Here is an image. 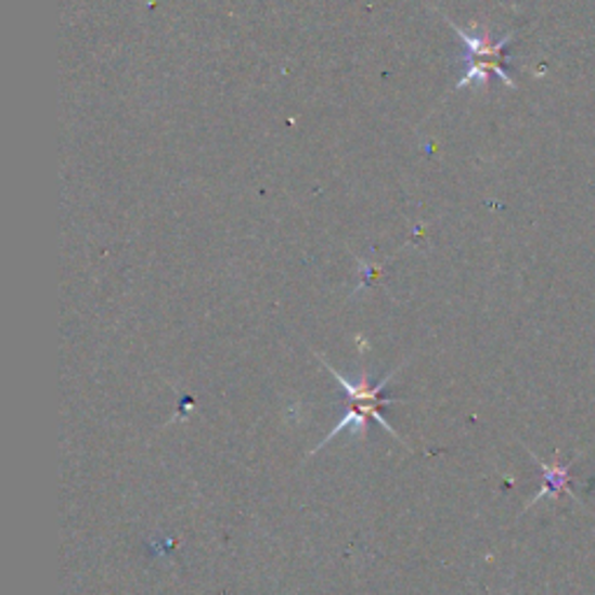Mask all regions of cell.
I'll use <instances>...</instances> for the list:
<instances>
[{
  "mask_svg": "<svg viewBox=\"0 0 595 595\" xmlns=\"http://www.w3.org/2000/svg\"><path fill=\"white\" fill-rule=\"evenodd\" d=\"M319 359L324 361V365L331 370V375L345 386V391H347V396H349V410H347V414L342 416V419L333 426V430L328 432V438H326L324 442H321V444H316V449L326 447V444L337 436V432H342L345 428H351V430H353V436H363L365 426H367L370 419L377 422L384 430H389L398 442H403V438L398 436L396 428H393L389 422H386L384 416H381V412H379V408H381L384 403H396V400H384V398H381V391L386 389V384L391 381L393 373H389L379 384L373 386V384L367 381V375H363L361 379L353 381V379H347L345 375L337 373V370H335L324 357H319Z\"/></svg>",
  "mask_w": 595,
  "mask_h": 595,
  "instance_id": "obj_1",
  "label": "cell"
},
{
  "mask_svg": "<svg viewBox=\"0 0 595 595\" xmlns=\"http://www.w3.org/2000/svg\"><path fill=\"white\" fill-rule=\"evenodd\" d=\"M456 30H458L461 40H463L465 44H468L470 56H473V59H475V56L479 59L477 63H473L470 70H468V75H465V77L461 79V87H463V85H470L473 79H484V82H487L489 73H495L497 77L503 79L505 85L514 87L512 77H509V75L505 73V68L501 66L503 50H505V44L512 42V38H505L503 42H491L489 36H470V34H465V30H461V28H456Z\"/></svg>",
  "mask_w": 595,
  "mask_h": 595,
  "instance_id": "obj_2",
  "label": "cell"
},
{
  "mask_svg": "<svg viewBox=\"0 0 595 595\" xmlns=\"http://www.w3.org/2000/svg\"><path fill=\"white\" fill-rule=\"evenodd\" d=\"M540 468L544 470V481H546V484H544V489L533 497V501H530V505H535V503L540 501V497L558 495V491H560V489H566L568 479H570V475H568L570 468H568V465H566V468H556V465H546V463L540 461Z\"/></svg>",
  "mask_w": 595,
  "mask_h": 595,
  "instance_id": "obj_3",
  "label": "cell"
}]
</instances>
